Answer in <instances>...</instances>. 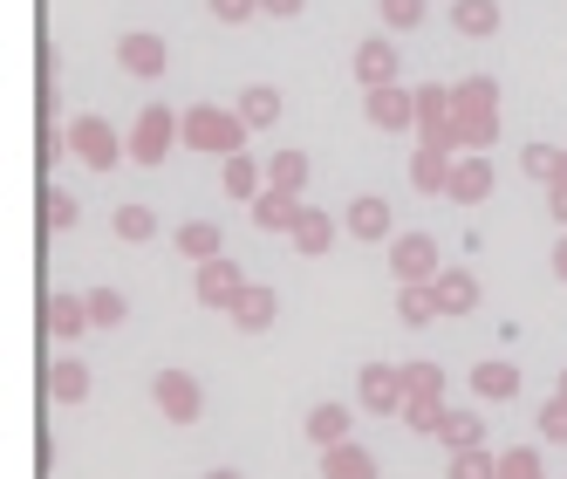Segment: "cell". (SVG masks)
<instances>
[{
	"label": "cell",
	"instance_id": "obj_1",
	"mask_svg": "<svg viewBox=\"0 0 567 479\" xmlns=\"http://www.w3.org/2000/svg\"><path fill=\"white\" fill-rule=\"evenodd\" d=\"M185 144H192V151H213V158H240L246 117H240V110H219V104H192V110H185Z\"/></svg>",
	"mask_w": 567,
	"mask_h": 479
},
{
	"label": "cell",
	"instance_id": "obj_2",
	"mask_svg": "<svg viewBox=\"0 0 567 479\" xmlns=\"http://www.w3.org/2000/svg\"><path fill=\"white\" fill-rule=\"evenodd\" d=\"M171 137H185V117H171L165 104L137 110V123H131V165H165Z\"/></svg>",
	"mask_w": 567,
	"mask_h": 479
},
{
	"label": "cell",
	"instance_id": "obj_3",
	"mask_svg": "<svg viewBox=\"0 0 567 479\" xmlns=\"http://www.w3.org/2000/svg\"><path fill=\"white\" fill-rule=\"evenodd\" d=\"M69 151H75L89 171H110L117 158H131V137H117L102 117H75V123H69Z\"/></svg>",
	"mask_w": 567,
	"mask_h": 479
},
{
	"label": "cell",
	"instance_id": "obj_4",
	"mask_svg": "<svg viewBox=\"0 0 567 479\" xmlns=\"http://www.w3.org/2000/svg\"><path fill=\"white\" fill-rule=\"evenodd\" d=\"M390 267H397L403 288H424V282L445 274V247H437L431 233H403V240H390Z\"/></svg>",
	"mask_w": 567,
	"mask_h": 479
},
{
	"label": "cell",
	"instance_id": "obj_5",
	"mask_svg": "<svg viewBox=\"0 0 567 479\" xmlns=\"http://www.w3.org/2000/svg\"><path fill=\"white\" fill-rule=\"evenodd\" d=\"M150 405H158L171 424H192L198 405H205V397H198V376H192V370H158V376H150Z\"/></svg>",
	"mask_w": 567,
	"mask_h": 479
},
{
	"label": "cell",
	"instance_id": "obj_6",
	"mask_svg": "<svg viewBox=\"0 0 567 479\" xmlns=\"http://www.w3.org/2000/svg\"><path fill=\"white\" fill-rule=\"evenodd\" d=\"M192 288H198L205 309H233V301L246 295V274H240V261H233V254H219V261H198Z\"/></svg>",
	"mask_w": 567,
	"mask_h": 479
},
{
	"label": "cell",
	"instance_id": "obj_7",
	"mask_svg": "<svg viewBox=\"0 0 567 479\" xmlns=\"http://www.w3.org/2000/svg\"><path fill=\"white\" fill-rule=\"evenodd\" d=\"M370 123L376 131H418V89H403V83H383V89H370Z\"/></svg>",
	"mask_w": 567,
	"mask_h": 479
},
{
	"label": "cell",
	"instance_id": "obj_8",
	"mask_svg": "<svg viewBox=\"0 0 567 479\" xmlns=\"http://www.w3.org/2000/svg\"><path fill=\"white\" fill-rule=\"evenodd\" d=\"M355 397H363L370 411H403L410 405V391H403V370H390V363H363V376H355Z\"/></svg>",
	"mask_w": 567,
	"mask_h": 479
},
{
	"label": "cell",
	"instance_id": "obj_9",
	"mask_svg": "<svg viewBox=\"0 0 567 479\" xmlns=\"http://www.w3.org/2000/svg\"><path fill=\"white\" fill-rule=\"evenodd\" d=\"M117 62L131 69L137 83H158V75L171 69V48H165L158 35H144V28H137V35H123V41H117Z\"/></svg>",
	"mask_w": 567,
	"mask_h": 479
},
{
	"label": "cell",
	"instance_id": "obj_10",
	"mask_svg": "<svg viewBox=\"0 0 567 479\" xmlns=\"http://www.w3.org/2000/svg\"><path fill=\"white\" fill-rule=\"evenodd\" d=\"M403 62H397V48L390 35H370V41H355V83L363 89H383V83H397Z\"/></svg>",
	"mask_w": 567,
	"mask_h": 479
},
{
	"label": "cell",
	"instance_id": "obj_11",
	"mask_svg": "<svg viewBox=\"0 0 567 479\" xmlns=\"http://www.w3.org/2000/svg\"><path fill=\"white\" fill-rule=\"evenodd\" d=\"M301 192H280V185H267L261 199H253V226H261V233H294L301 226Z\"/></svg>",
	"mask_w": 567,
	"mask_h": 479
},
{
	"label": "cell",
	"instance_id": "obj_12",
	"mask_svg": "<svg viewBox=\"0 0 567 479\" xmlns=\"http://www.w3.org/2000/svg\"><path fill=\"white\" fill-rule=\"evenodd\" d=\"M431 301H437V315H472L479 309V282H472V267H445L431 282Z\"/></svg>",
	"mask_w": 567,
	"mask_h": 479
},
{
	"label": "cell",
	"instance_id": "obj_13",
	"mask_svg": "<svg viewBox=\"0 0 567 479\" xmlns=\"http://www.w3.org/2000/svg\"><path fill=\"white\" fill-rule=\"evenodd\" d=\"M485 192H493V158H485V151H466V158L451 165V192H445V199H458V206H479Z\"/></svg>",
	"mask_w": 567,
	"mask_h": 479
},
{
	"label": "cell",
	"instance_id": "obj_14",
	"mask_svg": "<svg viewBox=\"0 0 567 479\" xmlns=\"http://www.w3.org/2000/svg\"><path fill=\"white\" fill-rule=\"evenodd\" d=\"M445 131H451V89L445 83H418V137L445 144Z\"/></svg>",
	"mask_w": 567,
	"mask_h": 479
},
{
	"label": "cell",
	"instance_id": "obj_15",
	"mask_svg": "<svg viewBox=\"0 0 567 479\" xmlns=\"http://www.w3.org/2000/svg\"><path fill=\"white\" fill-rule=\"evenodd\" d=\"M41 322H48V336H56V343H75L89 330V295H48Z\"/></svg>",
	"mask_w": 567,
	"mask_h": 479
},
{
	"label": "cell",
	"instance_id": "obj_16",
	"mask_svg": "<svg viewBox=\"0 0 567 479\" xmlns=\"http://www.w3.org/2000/svg\"><path fill=\"white\" fill-rule=\"evenodd\" d=\"M342 226H349V240H390V206L376 192H363V199H349Z\"/></svg>",
	"mask_w": 567,
	"mask_h": 479
},
{
	"label": "cell",
	"instance_id": "obj_17",
	"mask_svg": "<svg viewBox=\"0 0 567 479\" xmlns=\"http://www.w3.org/2000/svg\"><path fill=\"white\" fill-rule=\"evenodd\" d=\"M322 479H376V452H363L355 439L328 445V452H322Z\"/></svg>",
	"mask_w": 567,
	"mask_h": 479
},
{
	"label": "cell",
	"instance_id": "obj_18",
	"mask_svg": "<svg viewBox=\"0 0 567 479\" xmlns=\"http://www.w3.org/2000/svg\"><path fill=\"white\" fill-rule=\"evenodd\" d=\"M451 151H437V144H418V158H410V185L418 192H451Z\"/></svg>",
	"mask_w": 567,
	"mask_h": 479
},
{
	"label": "cell",
	"instance_id": "obj_19",
	"mask_svg": "<svg viewBox=\"0 0 567 479\" xmlns=\"http://www.w3.org/2000/svg\"><path fill=\"white\" fill-rule=\"evenodd\" d=\"M171 240H178V254H185V261H219L226 254V233H219L213 219H185Z\"/></svg>",
	"mask_w": 567,
	"mask_h": 479
},
{
	"label": "cell",
	"instance_id": "obj_20",
	"mask_svg": "<svg viewBox=\"0 0 567 479\" xmlns=\"http://www.w3.org/2000/svg\"><path fill=\"white\" fill-rule=\"evenodd\" d=\"M472 397H479V405H506V397H520V370H512V363H479L472 370Z\"/></svg>",
	"mask_w": 567,
	"mask_h": 479
},
{
	"label": "cell",
	"instance_id": "obj_21",
	"mask_svg": "<svg viewBox=\"0 0 567 479\" xmlns=\"http://www.w3.org/2000/svg\"><path fill=\"white\" fill-rule=\"evenodd\" d=\"M48 397H56V405H83L89 397V363H75V357L48 363Z\"/></svg>",
	"mask_w": 567,
	"mask_h": 479
},
{
	"label": "cell",
	"instance_id": "obj_22",
	"mask_svg": "<svg viewBox=\"0 0 567 479\" xmlns=\"http://www.w3.org/2000/svg\"><path fill=\"white\" fill-rule=\"evenodd\" d=\"M274 315H280V295H274V288H246V295L233 301V322H240L246 336H261Z\"/></svg>",
	"mask_w": 567,
	"mask_h": 479
},
{
	"label": "cell",
	"instance_id": "obj_23",
	"mask_svg": "<svg viewBox=\"0 0 567 479\" xmlns=\"http://www.w3.org/2000/svg\"><path fill=\"white\" fill-rule=\"evenodd\" d=\"M437 439H445L451 452H472V445H485V411H445Z\"/></svg>",
	"mask_w": 567,
	"mask_h": 479
},
{
	"label": "cell",
	"instance_id": "obj_24",
	"mask_svg": "<svg viewBox=\"0 0 567 479\" xmlns=\"http://www.w3.org/2000/svg\"><path fill=\"white\" fill-rule=\"evenodd\" d=\"M451 28L458 35H493L499 28V0H451Z\"/></svg>",
	"mask_w": 567,
	"mask_h": 479
},
{
	"label": "cell",
	"instance_id": "obj_25",
	"mask_svg": "<svg viewBox=\"0 0 567 479\" xmlns=\"http://www.w3.org/2000/svg\"><path fill=\"white\" fill-rule=\"evenodd\" d=\"M307 439H315L322 452L342 445L349 439V405H315V411H307Z\"/></svg>",
	"mask_w": 567,
	"mask_h": 479
},
{
	"label": "cell",
	"instance_id": "obj_26",
	"mask_svg": "<svg viewBox=\"0 0 567 479\" xmlns=\"http://www.w3.org/2000/svg\"><path fill=\"white\" fill-rule=\"evenodd\" d=\"M294 247H301V254H328V247H335V219L328 213H315V206H307L301 213V226H294V233H288Z\"/></svg>",
	"mask_w": 567,
	"mask_h": 479
},
{
	"label": "cell",
	"instance_id": "obj_27",
	"mask_svg": "<svg viewBox=\"0 0 567 479\" xmlns=\"http://www.w3.org/2000/svg\"><path fill=\"white\" fill-rule=\"evenodd\" d=\"M240 117H246V131H267V123H280V89L253 83V89L240 96Z\"/></svg>",
	"mask_w": 567,
	"mask_h": 479
},
{
	"label": "cell",
	"instance_id": "obj_28",
	"mask_svg": "<svg viewBox=\"0 0 567 479\" xmlns=\"http://www.w3.org/2000/svg\"><path fill=\"white\" fill-rule=\"evenodd\" d=\"M267 185L301 192L307 185V151H274V158H267Z\"/></svg>",
	"mask_w": 567,
	"mask_h": 479
},
{
	"label": "cell",
	"instance_id": "obj_29",
	"mask_svg": "<svg viewBox=\"0 0 567 479\" xmlns=\"http://www.w3.org/2000/svg\"><path fill=\"white\" fill-rule=\"evenodd\" d=\"M451 110H499V83L493 75H466V83L451 89Z\"/></svg>",
	"mask_w": 567,
	"mask_h": 479
},
{
	"label": "cell",
	"instance_id": "obj_30",
	"mask_svg": "<svg viewBox=\"0 0 567 479\" xmlns=\"http://www.w3.org/2000/svg\"><path fill=\"white\" fill-rule=\"evenodd\" d=\"M123 315H131V301L117 288H96L89 295V330H123Z\"/></svg>",
	"mask_w": 567,
	"mask_h": 479
},
{
	"label": "cell",
	"instance_id": "obj_31",
	"mask_svg": "<svg viewBox=\"0 0 567 479\" xmlns=\"http://www.w3.org/2000/svg\"><path fill=\"white\" fill-rule=\"evenodd\" d=\"M226 192H233V199H261L267 192L261 185V165H253L246 151H240V158H226Z\"/></svg>",
	"mask_w": 567,
	"mask_h": 479
},
{
	"label": "cell",
	"instance_id": "obj_32",
	"mask_svg": "<svg viewBox=\"0 0 567 479\" xmlns=\"http://www.w3.org/2000/svg\"><path fill=\"white\" fill-rule=\"evenodd\" d=\"M431 315H437V301H431V282H424V288H403V295H397V322H403V330H424Z\"/></svg>",
	"mask_w": 567,
	"mask_h": 479
},
{
	"label": "cell",
	"instance_id": "obj_33",
	"mask_svg": "<svg viewBox=\"0 0 567 479\" xmlns=\"http://www.w3.org/2000/svg\"><path fill=\"white\" fill-rule=\"evenodd\" d=\"M451 479H499V452H485V445L451 452Z\"/></svg>",
	"mask_w": 567,
	"mask_h": 479
},
{
	"label": "cell",
	"instance_id": "obj_34",
	"mask_svg": "<svg viewBox=\"0 0 567 479\" xmlns=\"http://www.w3.org/2000/svg\"><path fill=\"white\" fill-rule=\"evenodd\" d=\"M403 424L437 439V424H445V397H410V405H403Z\"/></svg>",
	"mask_w": 567,
	"mask_h": 479
},
{
	"label": "cell",
	"instance_id": "obj_35",
	"mask_svg": "<svg viewBox=\"0 0 567 479\" xmlns=\"http://www.w3.org/2000/svg\"><path fill=\"white\" fill-rule=\"evenodd\" d=\"M75 219H83L75 192H48V199H41V226H48V233H62V226H75Z\"/></svg>",
	"mask_w": 567,
	"mask_h": 479
},
{
	"label": "cell",
	"instance_id": "obj_36",
	"mask_svg": "<svg viewBox=\"0 0 567 479\" xmlns=\"http://www.w3.org/2000/svg\"><path fill=\"white\" fill-rule=\"evenodd\" d=\"M403 391L410 397H445V370L437 363H403Z\"/></svg>",
	"mask_w": 567,
	"mask_h": 479
},
{
	"label": "cell",
	"instance_id": "obj_37",
	"mask_svg": "<svg viewBox=\"0 0 567 479\" xmlns=\"http://www.w3.org/2000/svg\"><path fill=\"white\" fill-rule=\"evenodd\" d=\"M158 233V213L150 206H117V240H150Z\"/></svg>",
	"mask_w": 567,
	"mask_h": 479
},
{
	"label": "cell",
	"instance_id": "obj_38",
	"mask_svg": "<svg viewBox=\"0 0 567 479\" xmlns=\"http://www.w3.org/2000/svg\"><path fill=\"white\" fill-rule=\"evenodd\" d=\"M499 479H547V472H540V459L527 445H512V452H499Z\"/></svg>",
	"mask_w": 567,
	"mask_h": 479
},
{
	"label": "cell",
	"instance_id": "obj_39",
	"mask_svg": "<svg viewBox=\"0 0 567 479\" xmlns=\"http://www.w3.org/2000/svg\"><path fill=\"white\" fill-rule=\"evenodd\" d=\"M520 165L533 171V179H547V185H554V171H560V151H554V144H527V151H520Z\"/></svg>",
	"mask_w": 567,
	"mask_h": 479
},
{
	"label": "cell",
	"instance_id": "obj_40",
	"mask_svg": "<svg viewBox=\"0 0 567 479\" xmlns=\"http://www.w3.org/2000/svg\"><path fill=\"white\" fill-rule=\"evenodd\" d=\"M383 21L390 28H424V0H383Z\"/></svg>",
	"mask_w": 567,
	"mask_h": 479
},
{
	"label": "cell",
	"instance_id": "obj_41",
	"mask_svg": "<svg viewBox=\"0 0 567 479\" xmlns=\"http://www.w3.org/2000/svg\"><path fill=\"white\" fill-rule=\"evenodd\" d=\"M540 432H547L554 445H567V397H554V405L540 411Z\"/></svg>",
	"mask_w": 567,
	"mask_h": 479
},
{
	"label": "cell",
	"instance_id": "obj_42",
	"mask_svg": "<svg viewBox=\"0 0 567 479\" xmlns=\"http://www.w3.org/2000/svg\"><path fill=\"white\" fill-rule=\"evenodd\" d=\"M205 8H213L219 21H253V14H261V0H205Z\"/></svg>",
	"mask_w": 567,
	"mask_h": 479
},
{
	"label": "cell",
	"instance_id": "obj_43",
	"mask_svg": "<svg viewBox=\"0 0 567 479\" xmlns=\"http://www.w3.org/2000/svg\"><path fill=\"white\" fill-rule=\"evenodd\" d=\"M547 213H554V219L567 226V185H547Z\"/></svg>",
	"mask_w": 567,
	"mask_h": 479
},
{
	"label": "cell",
	"instance_id": "obj_44",
	"mask_svg": "<svg viewBox=\"0 0 567 479\" xmlns=\"http://www.w3.org/2000/svg\"><path fill=\"white\" fill-rule=\"evenodd\" d=\"M261 14H280V21H288V14H301V0H261Z\"/></svg>",
	"mask_w": 567,
	"mask_h": 479
},
{
	"label": "cell",
	"instance_id": "obj_45",
	"mask_svg": "<svg viewBox=\"0 0 567 479\" xmlns=\"http://www.w3.org/2000/svg\"><path fill=\"white\" fill-rule=\"evenodd\" d=\"M554 274L567 282V240H554Z\"/></svg>",
	"mask_w": 567,
	"mask_h": 479
},
{
	"label": "cell",
	"instance_id": "obj_46",
	"mask_svg": "<svg viewBox=\"0 0 567 479\" xmlns=\"http://www.w3.org/2000/svg\"><path fill=\"white\" fill-rule=\"evenodd\" d=\"M205 479H246V472H233V466H213V472H205Z\"/></svg>",
	"mask_w": 567,
	"mask_h": 479
},
{
	"label": "cell",
	"instance_id": "obj_47",
	"mask_svg": "<svg viewBox=\"0 0 567 479\" xmlns=\"http://www.w3.org/2000/svg\"><path fill=\"white\" fill-rule=\"evenodd\" d=\"M554 185H567V151H560V171H554Z\"/></svg>",
	"mask_w": 567,
	"mask_h": 479
},
{
	"label": "cell",
	"instance_id": "obj_48",
	"mask_svg": "<svg viewBox=\"0 0 567 479\" xmlns=\"http://www.w3.org/2000/svg\"><path fill=\"white\" fill-rule=\"evenodd\" d=\"M560 397H567V370H560Z\"/></svg>",
	"mask_w": 567,
	"mask_h": 479
}]
</instances>
